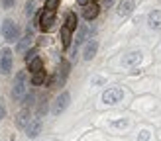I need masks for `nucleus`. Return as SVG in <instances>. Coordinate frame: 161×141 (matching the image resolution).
<instances>
[{
	"mask_svg": "<svg viewBox=\"0 0 161 141\" xmlns=\"http://www.w3.org/2000/svg\"><path fill=\"white\" fill-rule=\"evenodd\" d=\"M4 116H6V106H4V102L0 100V122L4 120Z\"/></svg>",
	"mask_w": 161,
	"mask_h": 141,
	"instance_id": "obj_29",
	"label": "nucleus"
},
{
	"mask_svg": "<svg viewBox=\"0 0 161 141\" xmlns=\"http://www.w3.org/2000/svg\"><path fill=\"white\" fill-rule=\"evenodd\" d=\"M96 51H98V39H91V41L86 43L85 51H83V59L85 61H91L94 55H96Z\"/></svg>",
	"mask_w": 161,
	"mask_h": 141,
	"instance_id": "obj_11",
	"label": "nucleus"
},
{
	"mask_svg": "<svg viewBox=\"0 0 161 141\" xmlns=\"http://www.w3.org/2000/svg\"><path fill=\"white\" fill-rule=\"evenodd\" d=\"M88 34H91V29H88V28L85 26V24H80V26L77 28V37H75V43H77V45H75V53H73V55H77V47L85 41Z\"/></svg>",
	"mask_w": 161,
	"mask_h": 141,
	"instance_id": "obj_14",
	"label": "nucleus"
},
{
	"mask_svg": "<svg viewBox=\"0 0 161 141\" xmlns=\"http://www.w3.org/2000/svg\"><path fill=\"white\" fill-rule=\"evenodd\" d=\"M69 75V63L61 61V65L57 67V73H55V76L49 81V88H55V86H61L63 82H65V78Z\"/></svg>",
	"mask_w": 161,
	"mask_h": 141,
	"instance_id": "obj_5",
	"label": "nucleus"
},
{
	"mask_svg": "<svg viewBox=\"0 0 161 141\" xmlns=\"http://www.w3.org/2000/svg\"><path fill=\"white\" fill-rule=\"evenodd\" d=\"M149 135H151V133H149L147 129H143L140 135H138V141H147V139H149Z\"/></svg>",
	"mask_w": 161,
	"mask_h": 141,
	"instance_id": "obj_26",
	"label": "nucleus"
},
{
	"mask_svg": "<svg viewBox=\"0 0 161 141\" xmlns=\"http://www.w3.org/2000/svg\"><path fill=\"white\" fill-rule=\"evenodd\" d=\"M42 118H34L30 123H28V128H26V135L30 137V139H36L39 133H42Z\"/></svg>",
	"mask_w": 161,
	"mask_h": 141,
	"instance_id": "obj_8",
	"label": "nucleus"
},
{
	"mask_svg": "<svg viewBox=\"0 0 161 141\" xmlns=\"http://www.w3.org/2000/svg\"><path fill=\"white\" fill-rule=\"evenodd\" d=\"M59 37H61V45L67 49V47L71 45V29H69L67 26H63L61 31H59Z\"/></svg>",
	"mask_w": 161,
	"mask_h": 141,
	"instance_id": "obj_17",
	"label": "nucleus"
},
{
	"mask_svg": "<svg viewBox=\"0 0 161 141\" xmlns=\"http://www.w3.org/2000/svg\"><path fill=\"white\" fill-rule=\"evenodd\" d=\"M2 35L6 41H16V39H20V28L16 26L14 20H4L2 24Z\"/></svg>",
	"mask_w": 161,
	"mask_h": 141,
	"instance_id": "obj_2",
	"label": "nucleus"
},
{
	"mask_svg": "<svg viewBox=\"0 0 161 141\" xmlns=\"http://www.w3.org/2000/svg\"><path fill=\"white\" fill-rule=\"evenodd\" d=\"M77 24H79L77 14H75V12H69V14H67V20H65V26L73 31V29H77Z\"/></svg>",
	"mask_w": 161,
	"mask_h": 141,
	"instance_id": "obj_19",
	"label": "nucleus"
},
{
	"mask_svg": "<svg viewBox=\"0 0 161 141\" xmlns=\"http://www.w3.org/2000/svg\"><path fill=\"white\" fill-rule=\"evenodd\" d=\"M147 26H149L151 29H155V31L161 29V10L149 12V16H147Z\"/></svg>",
	"mask_w": 161,
	"mask_h": 141,
	"instance_id": "obj_12",
	"label": "nucleus"
},
{
	"mask_svg": "<svg viewBox=\"0 0 161 141\" xmlns=\"http://www.w3.org/2000/svg\"><path fill=\"white\" fill-rule=\"evenodd\" d=\"M136 8V2L134 0H122V2L118 4V16L120 18H128Z\"/></svg>",
	"mask_w": 161,
	"mask_h": 141,
	"instance_id": "obj_10",
	"label": "nucleus"
},
{
	"mask_svg": "<svg viewBox=\"0 0 161 141\" xmlns=\"http://www.w3.org/2000/svg\"><path fill=\"white\" fill-rule=\"evenodd\" d=\"M34 12H36V4L31 2V0H28L26 2V16L30 18V16H34Z\"/></svg>",
	"mask_w": 161,
	"mask_h": 141,
	"instance_id": "obj_23",
	"label": "nucleus"
},
{
	"mask_svg": "<svg viewBox=\"0 0 161 141\" xmlns=\"http://www.w3.org/2000/svg\"><path fill=\"white\" fill-rule=\"evenodd\" d=\"M45 78H47L45 70H39V73H34V76H31V84H34V86H39V84H43V82H45Z\"/></svg>",
	"mask_w": 161,
	"mask_h": 141,
	"instance_id": "obj_20",
	"label": "nucleus"
},
{
	"mask_svg": "<svg viewBox=\"0 0 161 141\" xmlns=\"http://www.w3.org/2000/svg\"><path fill=\"white\" fill-rule=\"evenodd\" d=\"M59 2H61V0H45V8H47V10H57V6H59Z\"/></svg>",
	"mask_w": 161,
	"mask_h": 141,
	"instance_id": "obj_22",
	"label": "nucleus"
},
{
	"mask_svg": "<svg viewBox=\"0 0 161 141\" xmlns=\"http://www.w3.org/2000/svg\"><path fill=\"white\" fill-rule=\"evenodd\" d=\"M36 57H37V55H36V49H30L26 55H24V61H26V65H28V63H31Z\"/></svg>",
	"mask_w": 161,
	"mask_h": 141,
	"instance_id": "obj_24",
	"label": "nucleus"
},
{
	"mask_svg": "<svg viewBox=\"0 0 161 141\" xmlns=\"http://www.w3.org/2000/svg\"><path fill=\"white\" fill-rule=\"evenodd\" d=\"M124 98V90L120 88V86H110L108 90H104V94H102V102L104 104H118L120 100Z\"/></svg>",
	"mask_w": 161,
	"mask_h": 141,
	"instance_id": "obj_3",
	"label": "nucleus"
},
{
	"mask_svg": "<svg viewBox=\"0 0 161 141\" xmlns=\"http://www.w3.org/2000/svg\"><path fill=\"white\" fill-rule=\"evenodd\" d=\"M30 122H31V120H30V110H28V108L20 110L18 116H16V125H18V128H22V129H26Z\"/></svg>",
	"mask_w": 161,
	"mask_h": 141,
	"instance_id": "obj_13",
	"label": "nucleus"
},
{
	"mask_svg": "<svg viewBox=\"0 0 161 141\" xmlns=\"http://www.w3.org/2000/svg\"><path fill=\"white\" fill-rule=\"evenodd\" d=\"M43 114H47V102L45 100H42V104H39V116H43Z\"/></svg>",
	"mask_w": 161,
	"mask_h": 141,
	"instance_id": "obj_27",
	"label": "nucleus"
},
{
	"mask_svg": "<svg viewBox=\"0 0 161 141\" xmlns=\"http://www.w3.org/2000/svg\"><path fill=\"white\" fill-rule=\"evenodd\" d=\"M28 92V75L26 70H18L14 76V88H12V98L14 100H22Z\"/></svg>",
	"mask_w": 161,
	"mask_h": 141,
	"instance_id": "obj_1",
	"label": "nucleus"
},
{
	"mask_svg": "<svg viewBox=\"0 0 161 141\" xmlns=\"http://www.w3.org/2000/svg\"><path fill=\"white\" fill-rule=\"evenodd\" d=\"M12 63H14V53L4 47L2 51H0V73L2 75H8L12 70Z\"/></svg>",
	"mask_w": 161,
	"mask_h": 141,
	"instance_id": "obj_6",
	"label": "nucleus"
},
{
	"mask_svg": "<svg viewBox=\"0 0 161 141\" xmlns=\"http://www.w3.org/2000/svg\"><path fill=\"white\" fill-rule=\"evenodd\" d=\"M14 4H16V0H2V8H4V10L14 8Z\"/></svg>",
	"mask_w": 161,
	"mask_h": 141,
	"instance_id": "obj_25",
	"label": "nucleus"
},
{
	"mask_svg": "<svg viewBox=\"0 0 161 141\" xmlns=\"http://www.w3.org/2000/svg\"><path fill=\"white\" fill-rule=\"evenodd\" d=\"M98 12H100V8H98V4H94V2H91V4H86L85 6V10H83V16H85V20H94L96 16H98Z\"/></svg>",
	"mask_w": 161,
	"mask_h": 141,
	"instance_id": "obj_15",
	"label": "nucleus"
},
{
	"mask_svg": "<svg viewBox=\"0 0 161 141\" xmlns=\"http://www.w3.org/2000/svg\"><path fill=\"white\" fill-rule=\"evenodd\" d=\"M69 102H71V94L65 90V92H61L57 98H55V102H53V108H51V112H53V116H61L63 112L67 110V106H69Z\"/></svg>",
	"mask_w": 161,
	"mask_h": 141,
	"instance_id": "obj_4",
	"label": "nucleus"
},
{
	"mask_svg": "<svg viewBox=\"0 0 161 141\" xmlns=\"http://www.w3.org/2000/svg\"><path fill=\"white\" fill-rule=\"evenodd\" d=\"M142 51H132V53H128L126 57H124V65L128 67H132V65H138V63H142Z\"/></svg>",
	"mask_w": 161,
	"mask_h": 141,
	"instance_id": "obj_16",
	"label": "nucleus"
},
{
	"mask_svg": "<svg viewBox=\"0 0 161 141\" xmlns=\"http://www.w3.org/2000/svg\"><path fill=\"white\" fill-rule=\"evenodd\" d=\"M86 2H88V0H77V4H79V6H86Z\"/></svg>",
	"mask_w": 161,
	"mask_h": 141,
	"instance_id": "obj_30",
	"label": "nucleus"
},
{
	"mask_svg": "<svg viewBox=\"0 0 161 141\" xmlns=\"http://www.w3.org/2000/svg\"><path fill=\"white\" fill-rule=\"evenodd\" d=\"M53 24H55V12H53V10L42 12V16H39V29H42L43 34L53 28Z\"/></svg>",
	"mask_w": 161,
	"mask_h": 141,
	"instance_id": "obj_7",
	"label": "nucleus"
},
{
	"mask_svg": "<svg viewBox=\"0 0 161 141\" xmlns=\"http://www.w3.org/2000/svg\"><path fill=\"white\" fill-rule=\"evenodd\" d=\"M92 2H96V0H92Z\"/></svg>",
	"mask_w": 161,
	"mask_h": 141,
	"instance_id": "obj_32",
	"label": "nucleus"
},
{
	"mask_svg": "<svg viewBox=\"0 0 161 141\" xmlns=\"http://www.w3.org/2000/svg\"><path fill=\"white\" fill-rule=\"evenodd\" d=\"M114 128H128V120H120V122H112Z\"/></svg>",
	"mask_w": 161,
	"mask_h": 141,
	"instance_id": "obj_28",
	"label": "nucleus"
},
{
	"mask_svg": "<svg viewBox=\"0 0 161 141\" xmlns=\"http://www.w3.org/2000/svg\"><path fill=\"white\" fill-rule=\"evenodd\" d=\"M31 43H34V34H31V28H28V34L20 39L18 47H16V53H20V55L28 53V47H31Z\"/></svg>",
	"mask_w": 161,
	"mask_h": 141,
	"instance_id": "obj_9",
	"label": "nucleus"
},
{
	"mask_svg": "<svg viewBox=\"0 0 161 141\" xmlns=\"http://www.w3.org/2000/svg\"><path fill=\"white\" fill-rule=\"evenodd\" d=\"M34 100H36V92H34V90H28V92H26V96L22 98L24 108H30L31 104H34Z\"/></svg>",
	"mask_w": 161,
	"mask_h": 141,
	"instance_id": "obj_21",
	"label": "nucleus"
},
{
	"mask_svg": "<svg viewBox=\"0 0 161 141\" xmlns=\"http://www.w3.org/2000/svg\"><path fill=\"white\" fill-rule=\"evenodd\" d=\"M106 4H112V0H106Z\"/></svg>",
	"mask_w": 161,
	"mask_h": 141,
	"instance_id": "obj_31",
	"label": "nucleus"
},
{
	"mask_svg": "<svg viewBox=\"0 0 161 141\" xmlns=\"http://www.w3.org/2000/svg\"><path fill=\"white\" fill-rule=\"evenodd\" d=\"M28 69H30V73H39V70H43V61L36 57L31 63H28Z\"/></svg>",
	"mask_w": 161,
	"mask_h": 141,
	"instance_id": "obj_18",
	"label": "nucleus"
}]
</instances>
